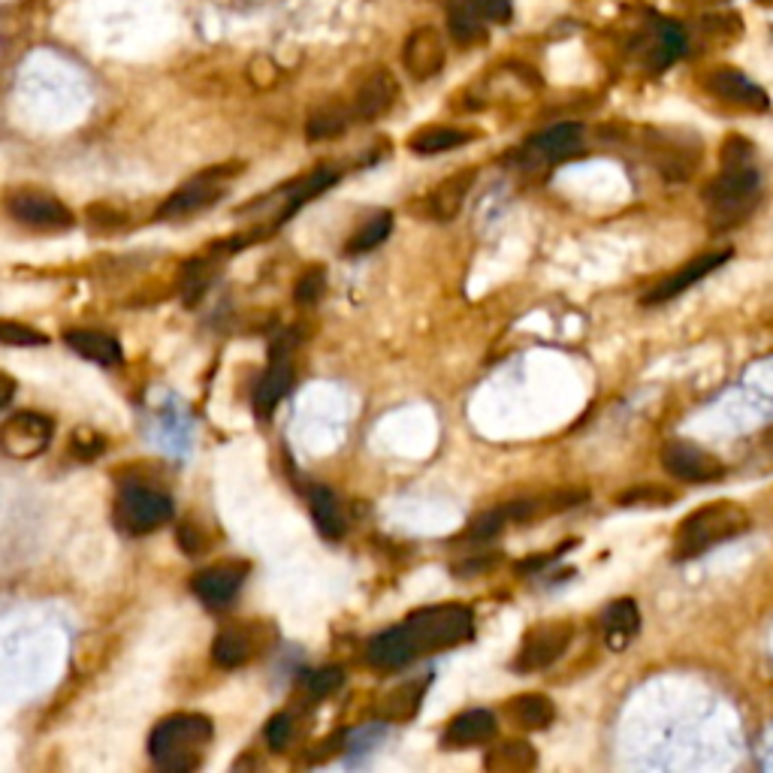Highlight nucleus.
<instances>
[{"label":"nucleus","mask_w":773,"mask_h":773,"mask_svg":"<svg viewBox=\"0 0 773 773\" xmlns=\"http://www.w3.org/2000/svg\"><path fill=\"white\" fill-rule=\"evenodd\" d=\"M478 179V172L472 170H459L454 172L451 179H444L438 188L430 197V212H433L435 221H454L459 215V209L466 205V197L472 191V184Z\"/></svg>","instance_id":"aec40b11"},{"label":"nucleus","mask_w":773,"mask_h":773,"mask_svg":"<svg viewBox=\"0 0 773 773\" xmlns=\"http://www.w3.org/2000/svg\"><path fill=\"white\" fill-rule=\"evenodd\" d=\"M324 290H327V275H324V269H318V266H311V269L303 273V278L296 282V303H299V306H311V303H318Z\"/></svg>","instance_id":"c9c22d12"},{"label":"nucleus","mask_w":773,"mask_h":773,"mask_svg":"<svg viewBox=\"0 0 773 773\" xmlns=\"http://www.w3.org/2000/svg\"><path fill=\"white\" fill-rule=\"evenodd\" d=\"M682 49H686V36H682L680 28L677 24H661L659 40H656V67H668L671 61L682 55Z\"/></svg>","instance_id":"72a5a7b5"},{"label":"nucleus","mask_w":773,"mask_h":773,"mask_svg":"<svg viewBox=\"0 0 773 773\" xmlns=\"http://www.w3.org/2000/svg\"><path fill=\"white\" fill-rule=\"evenodd\" d=\"M402 628H405L414 653L426 656V653L459 647V644L472 640V635H475V614L468 611L466 604H435V607L414 611L402 623Z\"/></svg>","instance_id":"20e7f679"},{"label":"nucleus","mask_w":773,"mask_h":773,"mask_svg":"<svg viewBox=\"0 0 773 773\" xmlns=\"http://www.w3.org/2000/svg\"><path fill=\"white\" fill-rule=\"evenodd\" d=\"M661 466L677 480L686 484H713L726 475V466L717 456L686 442H671L661 447Z\"/></svg>","instance_id":"1a4fd4ad"},{"label":"nucleus","mask_w":773,"mask_h":773,"mask_svg":"<svg viewBox=\"0 0 773 773\" xmlns=\"http://www.w3.org/2000/svg\"><path fill=\"white\" fill-rule=\"evenodd\" d=\"M248 578V565L245 562H224V565H212V569L200 571L193 578V595L205 604V607H227L236 595H240L242 583Z\"/></svg>","instance_id":"f8f14e48"},{"label":"nucleus","mask_w":773,"mask_h":773,"mask_svg":"<svg viewBox=\"0 0 773 773\" xmlns=\"http://www.w3.org/2000/svg\"><path fill=\"white\" fill-rule=\"evenodd\" d=\"M444 57H447V49H444V36L435 31V28H417L411 31L405 46H402V67L409 70L411 80L426 82L438 76L444 67Z\"/></svg>","instance_id":"9d476101"},{"label":"nucleus","mask_w":773,"mask_h":773,"mask_svg":"<svg viewBox=\"0 0 773 773\" xmlns=\"http://www.w3.org/2000/svg\"><path fill=\"white\" fill-rule=\"evenodd\" d=\"M496 717L489 710H466L456 719H451V726L444 731V743L447 746H478L487 740L496 738Z\"/></svg>","instance_id":"6ab92c4d"},{"label":"nucleus","mask_w":773,"mask_h":773,"mask_svg":"<svg viewBox=\"0 0 773 773\" xmlns=\"http://www.w3.org/2000/svg\"><path fill=\"white\" fill-rule=\"evenodd\" d=\"M472 139H475V134L459 130V127H423L409 139V148L414 155H444V151L466 146Z\"/></svg>","instance_id":"bb28decb"},{"label":"nucleus","mask_w":773,"mask_h":773,"mask_svg":"<svg viewBox=\"0 0 773 773\" xmlns=\"http://www.w3.org/2000/svg\"><path fill=\"white\" fill-rule=\"evenodd\" d=\"M750 513L738 501H710L705 508L692 511L674 534V559H695L707 553L710 547L731 541L750 529Z\"/></svg>","instance_id":"7ed1b4c3"},{"label":"nucleus","mask_w":773,"mask_h":773,"mask_svg":"<svg viewBox=\"0 0 773 773\" xmlns=\"http://www.w3.org/2000/svg\"><path fill=\"white\" fill-rule=\"evenodd\" d=\"M466 7L472 12H478L484 22L508 24L513 15L511 0H466Z\"/></svg>","instance_id":"4c0bfd02"},{"label":"nucleus","mask_w":773,"mask_h":773,"mask_svg":"<svg viewBox=\"0 0 773 773\" xmlns=\"http://www.w3.org/2000/svg\"><path fill=\"white\" fill-rule=\"evenodd\" d=\"M580 142H583V130L580 125H557L538 134L526 142L523 158L529 167H547V163H559V160L578 155Z\"/></svg>","instance_id":"2eb2a0df"},{"label":"nucleus","mask_w":773,"mask_h":773,"mask_svg":"<svg viewBox=\"0 0 773 773\" xmlns=\"http://www.w3.org/2000/svg\"><path fill=\"white\" fill-rule=\"evenodd\" d=\"M426 689H430V677L399 682L396 689H390V692L378 701L375 717L381 719V722H409V719L417 717Z\"/></svg>","instance_id":"a211bd4d"},{"label":"nucleus","mask_w":773,"mask_h":773,"mask_svg":"<svg viewBox=\"0 0 773 773\" xmlns=\"http://www.w3.org/2000/svg\"><path fill=\"white\" fill-rule=\"evenodd\" d=\"M46 336L34 327H24L15 320H0V345H12V348H43Z\"/></svg>","instance_id":"473e14b6"},{"label":"nucleus","mask_w":773,"mask_h":773,"mask_svg":"<svg viewBox=\"0 0 773 773\" xmlns=\"http://www.w3.org/2000/svg\"><path fill=\"white\" fill-rule=\"evenodd\" d=\"M447 34L454 36L456 46H480L487 40V28L478 12H472L468 7H454L447 12Z\"/></svg>","instance_id":"c756f323"},{"label":"nucleus","mask_w":773,"mask_h":773,"mask_svg":"<svg viewBox=\"0 0 773 773\" xmlns=\"http://www.w3.org/2000/svg\"><path fill=\"white\" fill-rule=\"evenodd\" d=\"M602 628L607 644L614 649H623L637 635L640 628V614H637V604L632 599H620L602 614Z\"/></svg>","instance_id":"b1692460"},{"label":"nucleus","mask_w":773,"mask_h":773,"mask_svg":"<svg viewBox=\"0 0 773 773\" xmlns=\"http://www.w3.org/2000/svg\"><path fill=\"white\" fill-rule=\"evenodd\" d=\"M64 341H67L70 348L80 353V357H85V360H92V363L97 366H118L121 363V357H125L118 339H113L109 332L70 330L67 336H64Z\"/></svg>","instance_id":"4be33fe9"},{"label":"nucleus","mask_w":773,"mask_h":773,"mask_svg":"<svg viewBox=\"0 0 773 773\" xmlns=\"http://www.w3.org/2000/svg\"><path fill=\"white\" fill-rule=\"evenodd\" d=\"M487 771L493 773H526L538 764V752L526 740H505L487 752Z\"/></svg>","instance_id":"a878e982"},{"label":"nucleus","mask_w":773,"mask_h":773,"mask_svg":"<svg viewBox=\"0 0 773 773\" xmlns=\"http://www.w3.org/2000/svg\"><path fill=\"white\" fill-rule=\"evenodd\" d=\"M227 172L233 170L224 167V170H212L205 172V176H197L193 182L179 188L167 203L160 205V218H163V221H176V218H188L193 215V212H200V209H209L212 203H218V200H221V184H218V179L227 176Z\"/></svg>","instance_id":"ddd939ff"},{"label":"nucleus","mask_w":773,"mask_h":773,"mask_svg":"<svg viewBox=\"0 0 773 773\" xmlns=\"http://www.w3.org/2000/svg\"><path fill=\"white\" fill-rule=\"evenodd\" d=\"M762 197V182H759V170L750 163H728L722 167L713 182H707L705 188V205H707V224L713 233H726V230L740 227L746 218L752 215V209L759 205Z\"/></svg>","instance_id":"f257e3e1"},{"label":"nucleus","mask_w":773,"mask_h":773,"mask_svg":"<svg viewBox=\"0 0 773 773\" xmlns=\"http://www.w3.org/2000/svg\"><path fill=\"white\" fill-rule=\"evenodd\" d=\"M390 230H393V218H390V212H378V215L369 218L363 227L357 230L351 240H348L345 254H366V251L378 248V245L390 236Z\"/></svg>","instance_id":"2f4dec72"},{"label":"nucleus","mask_w":773,"mask_h":773,"mask_svg":"<svg viewBox=\"0 0 773 773\" xmlns=\"http://www.w3.org/2000/svg\"><path fill=\"white\" fill-rule=\"evenodd\" d=\"M55 435V426L46 414L19 411L0 426V451L10 459H34L46 451Z\"/></svg>","instance_id":"423d86ee"},{"label":"nucleus","mask_w":773,"mask_h":773,"mask_svg":"<svg viewBox=\"0 0 773 773\" xmlns=\"http://www.w3.org/2000/svg\"><path fill=\"white\" fill-rule=\"evenodd\" d=\"M414 659H417V653L411 647L409 635H405L402 626L386 628L369 644V661L381 671H396V668H405Z\"/></svg>","instance_id":"412c9836"},{"label":"nucleus","mask_w":773,"mask_h":773,"mask_svg":"<svg viewBox=\"0 0 773 773\" xmlns=\"http://www.w3.org/2000/svg\"><path fill=\"white\" fill-rule=\"evenodd\" d=\"M505 713H508L513 726L526 728V731H541V728H547L557 719V710L550 705V698L538 692H526L511 698L508 707H505Z\"/></svg>","instance_id":"5701e85b"},{"label":"nucleus","mask_w":773,"mask_h":773,"mask_svg":"<svg viewBox=\"0 0 773 773\" xmlns=\"http://www.w3.org/2000/svg\"><path fill=\"white\" fill-rule=\"evenodd\" d=\"M73 454L80 456V459H94V456L103 454V447H106V442H103L100 435L94 433V430H76L73 433Z\"/></svg>","instance_id":"a19ab883"},{"label":"nucleus","mask_w":773,"mask_h":773,"mask_svg":"<svg viewBox=\"0 0 773 773\" xmlns=\"http://www.w3.org/2000/svg\"><path fill=\"white\" fill-rule=\"evenodd\" d=\"M728 257H731V251H713V254H705V257H698V261L686 263L680 273L668 275L665 282H659V285L653 287L647 296H644V306H661V303H671L674 296H680L686 287H692L695 282H701L705 275H710L713 269H719V266H726Z\"/></svg>","instance_id":"dca6fc26"},{"label":"nucleus","mask_w":773,"mask_h":773,"mask_svg":"<svg viewBox=\"0 0 773 773\" xmlns=\"http://www.w3.org/2000/svg\"><path fill=\"white\" fill-rule=\"evenodd\" d=\"M571 644V626L569 623H538L526 632L523 644L517 649L513 659V671L532 674L544 671L553 661L562 659V653Z\"/></svg>","instance_id":"0eeeda50"},{"label":"nucleus","mask_w":773,"mask_h":773,"mask_svg":"<svg viewBox=\"0 0 773 773\" xmlns=\"http://www.w3.org/2000/svg\"><path fill=\"white\" fill-rule=\"evenodd\" d=\"M251 656H254L251 637L245 632H240V628H224L215 637V644H212V659H215L218 668H227V671L242 668Z\"/></svg>","instance_id":"c85d7f7f"},{"label":"nucleus","mask_w":773,"mask_h":773,"mask_svg":"<svg viewBox=\"0 0 773 773\" xmlns=\"http://www.w3.org/2000/svg\"><path fill=\"white\" fill-rule=\"evenodd\" d=\"M348 125H351V113H348L345 106H339V103H330V106H320V109L311 113L306 134L308 139H315V142H318V139H336L348 130Z\"/></svg>","instance_id":"7c9ffc66"},{"label":"nucleus","mask_w":773,"mask_h":773,"mask_svg":"<svg viewBox=\"0 0 773 773\" xmlns=\"http://www.w3.org/2000/svg\"><path fill=\"white\" fill-rule=\"evenodd\" d=\"M705 88L719 100L734 103V106H743V109H752V113H764L771 106L767 94L750 76H743L740 70L719 67L713 73H707Z\"/></svg>","instance_id":"4468645a"},{"label":"nucleus","mask_w":773,"mask_h":773,"mask_svg":"<svg viewBox=\"0 0 773 773\" xmlns=\"http://www.w3.org/2000/svg\"><path fill=\"white\" fill-rule=\"evenodd\" d=\"M290 738H294V717H290V713H278V717L269 719V726H266V743H269L275 752H285L287 746H290Z\"/></svg>","instance_id":"58836bf2"},{"label":"nucleus","mask_w":773,"mask_h":773,"mask_svg":"<svg viewBox=\"0 0 773 773\" xmlns=\"http://www.w3.org/2000/svg\"><path fill=\"white\" fill-rule=\"evenodd\" d=\"M399 97V82L390 70H375L372 76H366L360 92L353 97V115L360 121H375L384 113L393 109Z\"/></svg>","instance_id":"f3484780"},{"label":"nucleus","mask_w":773,"mask_h":773,"mask_svg":"<svg viewBox=\"0 0 773 773\" xmlns=\"http://www.w3.org/2000/svg\"><path fill=\"white\" fill-rule=\"evenodd\" d=\"M212 743V722L200 713H176L167 717L148 740V752L158 767L172 773L197 771Z\"/></svg>","instance_id":"f03ea898"},{"label":"nucleus","mask_w":773,"mask_h":773,"mask_svg":"<svg viewBox=\"0 0 773 773\" xmlns=\"http://www.w3.org/2000/svg\"><path fill=\"white\" fill-rule=\"evenodd\" d=\"M294 363H290V341H278L273 348V363L263 372V378L254 386V411L261 417H269L275 405L294 390Z\"/></svg>","instance_id":"9b49d317"},{"label":"nucleus","mask_w":773,"mask_h":773,"mask_svg":"<svg viewBox=\"0 0 773 773\" xmlns=\"http://www.w3.org/2000/svg\"><path fill=\"white\" fill-rule=\"evenodd\" d=\"M336 182H339V170H332V167H320V170L308 172L306 179H299V182H294L290 188H285V191H282V200H285L282 221H287L299 205L308 203V200H315L318 193L330 191Z\"/></svg>","instance_id":"393cba45"},{"label":"nucleus","mask_w":773,"mask_h":773,"mask_svg":"<svg viewBox=\"0 0 773 773\" xmlns=\"http://www.w3.org/2000/svg\"><path fill=\"white\" fill-rule=\"evenodd\" d=\"M764 444H767V447H773V430H767V433H764Z\"/></svg>","instance_id":"37998d69"},{"label":"nucleus","mask_w":773,"mask_h":773,"mask_svg":"<svg viewBox=\"0 0 773 773\" xmlns=\"http://www.w3.org/2000/svg\"><path fill=\"white\" fill-rule=\"evenodd\" d=\"M671 499H674V493H668V489L644 484V487H635V489H628V493H623L616 501H620V505H668Z\"/></svg>","instance_id":"ea45409f"},{"label":"nucleus","mask_w":773,"mask_h":773,"mask_svg":"<svg viewBox=\"0 0 773 773\" xmlns=\"http://www.w3.org/2000/svg\"><path fill=\"white\" fill-rule=\"evenodd\" d=\"M115 526L125 534H148L172 520V499L158 489L125 487L115 499Z\"/></svg>","instance_id":"39448f33"},{"label":"nucleus","mask_w":773,"mask_h":773,"mask_svg":"<svg viewBox=\"0 0 773 773\" xmlns=\"http://www.w3.org/2000/svg\"><path fill=\"white\" fill-rule=\"evenodd\" d=\"M12 396H15V381L0 372V409H7L12 402Z\"/></svg>","instance_id":"79ce46f5"},{"label":"nucleus","mask_w":773,"mask_h":773,"mask_svg":"<svg viewBox=\"0 0 773 773\" xmlns=\"http://www.w3.org/2000/svg\"><path fill=\"white\" fill-rule=\"evenodd\" d=\"M308 505H311V517H315V526L320 529V534L339 541L341 534H345V513H341L332 489L311 487L308 489Z\"/></svg>","instance_id":"cd10ccee"},{"label":"nucleus","mask_w":773,"mask_h":773,"mask_svg":"<svg viewBox=\"0 0 773 773\" xmlns=\"http://www.w3.org/2000/svg\"><path fill=\"white\" fill-rule=\"evenodd\" d=\"M341 682H345V671L332 665V668H320V671L308 674L306 689L311 698H327V695H332L339 689Z\"/></svg>","instance_id":"e433bc0d"},{"label":"nucleus","mask_w":773,"mask_h":773,"mask_svg":"<svg viewBox=\"0 0 773 773\" xmlns=\"http://www.w3.org/2000/svg\"><path fill=\"white\" fill-rule=\"evenodd\" d=\"M7 209H10V215L19 224L40 230V233H61V230L73 227V221H76L73 212L61 200L36 191L12 193L10 200H7Z\"/></svg>","instance_id":"6e6552de"},{"label":"nucleus","mask_w":773,"mask_h":773,"mask_svg":"<svg viewBox=\"0 0 773 773\" xmlns=\"http://www.w3.org/2000/svg\"><path fill=\"white\" fill-rule=\"evenodd\" d=\"M505 523H511V520H508V513H505V508H493V511L480 513L478 520L468 526V538H472V541H487V538H496V534L505 529Z\"/></svg>","instance_id":"f704fd0d"}]
</instances>
